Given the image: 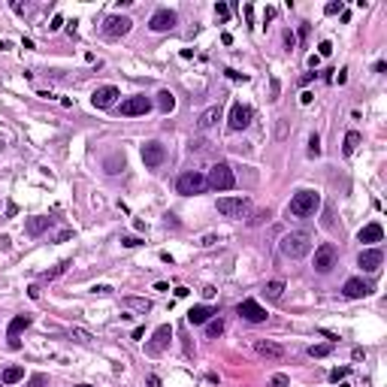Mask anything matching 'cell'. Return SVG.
I'll list each match as a JSON object with an SVG mask.
<instances>
[{"instance_id": "cell-12", "label": "cell", "mask_w": 387, "mask_h": 387, "mask_svg": "<svg viewBox=\"0 0 387 387\" xmlns=\"http://www.w3.org/2000/svg\"><path fill=\"white\" fill-rule=\"evenodd\" d=\"M167 161V148L161 145V143H145L143 145V164L148 167V169H157Z\"/></svg>"}, {"instance_id": "cell-45", "label": "cell", "mask_w": 387, "mask_h": 387, "mask_svg": "<svg viewBox=\"0 0 387 387\" xmlns=\"http://www.w3.org/2000/svg\"><path fill=\"white\" fill-rule=\"evenodd\" d=\"M285 43H288V48H293V46H296V37H293L290 30H285Z\"/></svg>"}, {"instance_id": "cell-24", "label": "cell", "mask_w": 387, "mask_h": 387, "mask_svg": "<svg viewBox=\"0 0 387 387\" xmlns=\"http://www.w3.org/2000/svg\"><path fill=\"white\" fill-rule=\"evenodd\" d=\"M48 224H51V218L37 215V218H30V221H27V233H30V236H40V233L48 230Z\"/></svg>"}, {"instance_id": "cell-46", "label": "cell", "mask_w": 387, "mask_h": 387, "mask_svg": "<svg viewBox=\"0 0 387 387\" xmlns=\"http://www.w3.org/2000/svg\"><path fill=\"white\" fill-rule=\"evenodd\" d=\"M91 290H94V293H112V288H109V285H94Z\"/></svg>"}, {"instance_id": "cell-4", "label": "cell", "mask_w": 387, "mask_h": 387, "mask_svg": "<svg viewBox=\"0 0 387 387\" xmlns=\"http://www.w3.org/2000/svg\"><path fill=\"white\" fill-rule=\"evenodd\" d=\"M206 182H209V188L212 191H230L233 185H236V175H233V169H230V164H224V161H218L212 169H209V175H206Z\"/></svg>"}, {"instance_id": "cell-49", "label": "cell", "mask_w": 387, "mask_h": 387, "mask_svg": "<svg viewBox=\"0 0 387 387\" xmlns=\"http://www.w3.org/2000/svg\"><path fill=\"white\" fill-rule=\"evenodd\" d=\"M215 293H218V290H215L212 285H206V288H203V296H206V300H212V296H215Z\"/></svg>"}, {"instance_id": "cell-2", "label": "cell", "mask_w": 387, "mask_h": 387, "mask_svg": "<svg viewBox=\"0 0 387 387\" xmlns=\"http://www.w3.org/2000/svg\"><path fill=\"white\" fill-rule=\"evenodd\" d=\"M318 209H321V194L318 191H296L290 197L288 215H293V218H312Z\"/></svg>"}, {"instance_id": "cell-15", "label": "cell", "mask_w": 387, "mask_h": 387, "mask_svg": "<svg viewBox=\"0 0 387 387\" xmlns=\"http://www.w3.org/2000/svg\"><path fill=\"white\" fill-rule=\"evenodd\" d=\"M148 27H151L154 33L172 30V27H175V12H172V9H157L151 19H148Z\"/></svg>"}, {"instance_id": "cell-14", "label": "cell", "mask_w": 387, "mask_h": 387, "mask_svg": "<svg viewBox=\"0 0 387 387\" xmlns=\"http://www.w3.org/2000/svg\"><path fill=\"white\" fill-rule=\"evenodd\" d=\"M251 106H242V103H233L230 106V130H245L251 124Z\"/></svg>"}, {"instance_id": "cell-23", "label": "cell", "mask_w": 387, "mask_h": 387, "mask_svg": "<svg viewBox=\"0 0 387 387\" xmlns=\"http://www.w3.org/2000/svg\"><path fill=\"white\" fill-rule=\"evenodd\" d=\"M121 303H124L127 309H133V312H151V300H145V296H124V300H121Z\"/></svg>"}, {"instance_id": "cell-13", "label": "cell", "mask_w": 387, "mask_h": 387, "mask_svg": "<svg viewBox=\"0 0 387 387\" xmlns=\"http://www.w3.org/2000/svg\"><path fill=\"white\" fill-rule=\"evenodd\" d=\"M372 290H375L372 281H363V278H348L345 288H342V293L348 296V300H363V296H369Z\"/></svg>"}, {"instance_id": "cell-41", "label": "cell", "mask_w": 387, "mask_h": 387, "mask_svg": "<svg viewBox=\"0 0 387 387\" xmlns=\"http://www.w3.org/2000/svg\"><path fill=\"white\" fill-rule=\"evenodd\" d=\"M215 242H218V236H215V233H209V236H203V239H200L203 248H209V245H215Z\"/></svg>"}, {"instance_id": "cell-22", "label": "cell", "mask_w": 387, "mask_h": 387, "mask_svg": "<svg viewBox=\"0 0 387 387\" xmlns=\"http://www.w3.org/2000/svg\"><path fill=\"white\" fill-rule=\"evenodd\" d=\"M281 293H285V281L281 278H272V281L263 285V296H266V300H281Z\"/></svg>"}, {"instance_id": "cell-55", "label": "cell", "mask_w": 387, "mask_h": 387, "mask_svg": "<svg viewBox=\"0 0 387 387\" xmlns=\"http://www.w3.org/2000/svg\"><path fill=\"white\" fill-rule=\"evenodd\" d=\"M309 30H312L309 24H300V40H306V37H309Z\"/></svg>"}, {"instance_id": "cell-32", "label": "cell", "mask_w": 387, "mask_h": 387, "mask_svg": "<svg viewBox=\"0 0 387 387\" xmlns=\"http://www.w3.org/2000/svg\"><path fill=\"white\" fill-rule=\"evenodd\" d=\"M309 157H321V139H318V133H312L309 136Z\"/></svg>"}, {"instance_id": "cell-57", "label": "cell", "mask_w": 387, "mask_h": 387, "mask_svg": "<svg viewBox=\"0 0 387 387\" xmlns=\"http://www.w3.org/2000/svg\"><path fill=\"white\" fill-rule=\"evenodd\" d=\"M314 76H318V73H306V76H303V79H300V85H309V82H312V79H314Z\"/></svg>"}, {"instance_id": "cell-35", "label": "cell", "mask_w": 387, "mask_h": 387, "mask_svg": "<svg viewBox=\"0 0 387 387\" xmlns=\"http://www.w3.org/2000/svg\"><path fill=\"white\" fill-rule=\"evenodd\" d=\"M288 384H290V378H288L285 372H278V375L269 378V387H288Z\"/></svg>"}, {"instance_id": "cell-48", "label": "cell", "mask_w": 387, "mask_h": 387, "mask_svg": "<svg viewBox=\"0 0 387 387\" xmlns=\"http://www.w3.org/2000/svg\"><path fill=\"white\" fill-rule=\"evenodd\" d=\"M312 100H314V94H312V91H303V97H300V103H303V106H309Z\"/></svg>"}, {"instance_id": "cell-36", "label": "cell", "mask_w": 387, "mask_h": 387, "mask_svg": "<svg viewBox=\"0 0 387 387\" xmlns=\"http://www.w3.org/2000/svg\"><path fill=\"white\" fill-rule=\"evenodd\" d=\"M345 378H348V366L333 369V372H330V381H333V384H339V381H345Z\"/></svg>"}, {"instance_id": "cell-54", "label": "cell", "mask_w": 387, "mask_h": 387, "mask_svg": "<svg viewBox=\"0 0 387 387\" xmlns=\"http://www.w3.org/2000/svg\"><path fill=\"white\" fill-rule=\"evenodd\" d=\"M154 290H161V293H167V290H169V285H167V281H157V285H154Z\"/></svg>"}, {"instance_id": "cell-59", "label": "cell", "mask_w": 387, "mask_h": 387, "mask_svg": "<svg viewBox=\"0 0 387 387\" xmlns=\"http://www.w3.org/2000/svg\"><path fill=\"white\" fill-rule=\"evenodd\" d=\"M76 387H91V384H76Z\"/></svg>"}, {"instance_id": "cell-9", "label": "cell", "mask_w": 387, "mask_h": 387, "mask_svg": "<svg viewBox=\"0 0 387 387\" xmlns=\"http://www.w3.org/2000/svg\"><path fill=\"white\" fill-rule=\"evenodd\" d=\"M169 339H172V327H169V324H161V327L154 330L151 342L145 345V354H151V357L164 354V351H167V345H169Z\"/></svg>"}, {"instance_id": "cell-21", "label": "cell", "mask_w": 387, "mask_h": 387, "mask_svg": "<svg viewBox=\"0 0 387 387\" xmlns=\"http://www.w3.org/2000/svg\"><path fill=\"white\" fill-rule=\"evenodd\" d=\"M221 121V106H209L203 115H200V121H197V127L200 130H209V127H215Z\"/></svg>"}, {"instance_id": "cell-11", "label": "cell", "mask_w": 387, "mask_h": 387, "mask_svg": "<svg viewBox=\"0 0 387 387\" xmlns=\"http://www.w3.org/2000/svg\"><path fill=\"white\" fill-rule=\"evenodd\" d=\"M381 263H384V251H381V248H363L360 257H357V266H360L363 272H378Z\"/></svg>"}, {"instance_id": "cell-1", "label": "cell", "mask_w": 387, "mask_h": 387, "mask_svg": "<svg viewBox=\"0 0 387 387\" xmlns=\"http://www.w3.org/2000/svg\"><path fill=\"white\" fill-rule=\"evenodd\" d=\"M312 245H314V236H312L309 230H290V233L281 236L278 248H281V254H285V257L300 260V257H306V254L312 251Z\"/></svg>"}, {"instance_id": "cell-60", "label": "cell", "mask_w": 387, "mask_h": 387, "mask_svg": "<svg viewBox=\"0 0 387 387\" xmlns=\"http://www.w3.org/2000/svg\"><path fill=\"white\" fill-rule=\"evenodd\" d=\"M0 387H3V381H0Z\"/></svg>"}, {"instance_id": "cell-34", "label": "cell", "mask_w": 387, "mask_h": 387, "mask_svg": "<svg viewBox=\"0 0 387 387\" xmlns=\"http://www.w3.org/2000/svg\"><path fill=\"white\" fill-rule=\"evenodd\" d=\"M121 245H124V248H139V245H145V239H139V236H121Z\"/></svg>"}, {"instance_id": "cell-44", "label": "cell", "mask_w": 387, "mask_h": 387, "mask_svg": "<svg viewBox=\"0 0 387 387\" xmlns=\"http://www.w3.org/2000/svg\"><path fill=\"white\" fill-rule=\"evenodd\" d=\"M61 24H64V19H61V15H55V19H51V24H48V30H61Z\"/></svg>"}, {"instance_id": "cell-16", "label": "cell", "mask_w": 387, "mask_h": 387, "mask_svg": "<svg viewBox=\"0 0 387 387\" xmlns=\"http://www.w3.org/2000/svg\"><path fill=\"white\" fill-rule=\"evenodd\" d=\"M115 97H121L118 88L115 85H103V88H97V91L91 94V103H94L97 109H109L112 103H115Z\"/></svg>"}, {"instance_id": "cell-40", "label": "cell", "mask_w": 387, "mask_h": 387, "mask_svg": "<svg viewBox=\"0 0 387 387\" xmlns=\"http://www.w3.org/2000/svg\"><path fill=\"white\" fill-rule=\"evenodd\" d=\"M215 15H218V19H227V15H230V6L218 0V3H215Z\"/></svg>"}, {"instance_id": "cell-19", "label": "cell", "mask_w": 387, "mask_h": 387, "mask_svg": "<svg viewBox=\"0 0 387 387\" xmlns=\"http://www.w3.org/2000/svg\"><path fill=\"white\" fill-rule=\"evenodd\" d=\"M212 314H218L212 306H194L191 312H188V324H209V318Z\"/></svg>"}, {"instance_id": "cell-17", "label": "cell", "mask_w": 387, "mask_h": 387, "mask_svg": "<svg viewBox=\"0 0 387 387\" xmlns=\"http://www.w3.org/2000/svg\"><path fill=\"white\" fill-rule=\"evenodd\" d=\"M254 351H257L263 360H285V354H288V351L281 348V345L266 342V339H257V342H254Z\"/></svg>"}, {"instance_id": "cell-7", "label": "cell", "mask_w": 387, "mask_h": 387, "mask_svg": "<svg viewBox=\"0 0 387 387\" xmlns=\"http://www.w3.org/2000/svg\"><path fill=\"white\" fill-rule=\"evenodd\" d=\"M151 106H154V103H151L145 94H133V97H127V100L118 106V112H121V115H127V118H133V115H145V112H151Z\"/></svg>"}, {"instance_id": "cell-42", "label": "cell", "mask_w": 387, "mask_h": 387, "mask_svg": "<svg viewBox=\"0 0 387 387\" xmlns=\"http://www.w3.org/2000/svg\"><path fill=\"white\" fill-rule=\"evenodd\" d=\"M263 218H269V212H257V215H254L248 224H251V227H257V224H263Z\"/></svg>"}, {"instance_id": "cell-25", "label": "cell", "mask_w": 387, "mask_h": 387, "mask_svg": "<svg viewBox=\"0 0 387 387\" xmlns=\"http://www.w3.org/2000/svg\"><path fill=\"white\" fill-rule=\"evenodd\" d=\"M22 378H24V369L22 366H6L3 375H0V381H3V384H19Z\"/></svg>"}, {"instance_id": "cell-26", "label": "cell", "mask_w": 387, "mask_h": 387, "mask_svg": "<svg viewBox=\"0 0 387 387\" xmlns=\"http://www.w3.org/2000/svg\"><path fill=\"white\" fill-rule=\"evenodd\" d=\"M157 106H161V112H172L175 109V94L164 88V91L157 94Z\"/></svg>"}, {"instance_id": "cell-18", "label": "cell", "mask_w": 387, "mask_h": 387, "mask_svg": "<svg viewBox=\"0 0 387 387\" xmlns=\"http://www.w3.org/2000/svg\"><path fill=\"white\" fill-rule=\"evenodd\" d=\"M381 239H384V227H381L378 221L366 224L363 230L357 233V242H363V245H372V242H381Z\"/></svg>"}, {"instance_id": "cell-5", "label": "cell", "mask_w": 387, "mask_h": 387, "mask_svg": "<svg viewBox=\"0 0 387 387\" xmlns=\"http://www.w3.org/2000/svg\"><path fill=\"white\" fill-rule=\"evenodd\" d=\"M248 209H251V200L242 197V194H236V197H221L218 200V212L224 218H245V215H248Z\"/></svg>"}, {"instance_id": "cell-6", "label": "cell", "mask_w": 387, "mask_h": 387, "mask_svg": "<svg viewBox=\"0 0 387 387\" xmlns=\"http://www.w3.org/2000/svg\"><path fill=\"white\" fill-rule=\"evenodd\" d=\"M336 260H339V251H336L333 242L318 245V248H314V272H330L336 266Z\"/></svg>"}, {"instance_id": "cell-51", "label": "cell", "mask_w": 387, "mask_h": 387, "mask_svg": "<svg viewBox=\"0 0 387 387\" xmlns=\"http://www.w3.org/2000/svg\"><path fill=\"white\" fill-rule=\"evenodd\" d=\"M27 296H30V300H40V288H37V285L27 288Z\"/></svg>"}, {"instance_id": "cell-31", "label": "cell", "mask_w": 387, "mask_h": 387, "mask_svg": "<svg viewBox=\"0 0 387 387\" xmlns=\"http://www.w3.org/2000/svg\"><path fill=\"white\" fill-rule=\"evenodd\" d=\"M70 336H73V339H79L82 345H94V336H91L88 330H82V327H73V330H70Z\"/></svg>"}, {"instance_id": "cell-3", "label": "cell", "mask_w": 387, "mask_h": 387, "mask_svg": "<svg viewBox=\"0 0 387 387\" xmlns=\"http://www.w3.org/2000/svg\"><path fill=\"white\" fill-rule=\"evenodd\" d=\"M206 188H209L206 175H203V172H197V169H188V172H182L179 179H175V191H179L182 197H194V194H203Z\"/></svg>"}, {"instance_id": "cell-8", "label": "cell", "mask_w": 387, "mask_h": 387, "mask_svg": "<svg viewBox=\"0 0 387 387\" xmlns=\"http://www.w3.org/2000/svg\"><path fill=\"white\" fill-rule=\"evenodd\" d=\"M236 314H239V318H245L248 324H263V321L269 318L266 309H263L257 300H242V303L236 306Z\"/></svg>"}, {"instance_id": "cell-39", "label": "cell", "mask_w": 387, "mask_h": 387, "mask_svg": "<svg viewBox=\"0 0 387 387\" xmlns=\"http://www.w3.org/2000/svg\"><path fill=\"white\" fill-rule=\"evenodd\" d=\"M278 94H281V82L269 79V100H278Z\"/></svg>"}, {"instance_id": "cell-38", "label": "cell", "mask_w": 387, "mask_h": 387, "mask_svg": "<svg viewBox=\"0 0 387 387\" xmlns=\"http://www.w3.org/2000/svg\"><path fill=\"white\" fill-rule=\"evenodd\" d=\"M333 55V43L330 40H324L321 46H318V58H330Z\"/></svg>"}, {"instance_id": "cell-58", "label": "cell", "mask_w": 387, "mask_h": 387, "mask_svg": "<svg viewBox=\"0 0 387 387\" xmlns=\"http://www.w3.org/2000/svg\"><path fill=\"white\" fill-rule=\"evenodd\" d=\"M3 48H9V43H6V40H0V51H3Z\"/></svg>"}, {"instance_id": "cell-29", "label": "cell", "mask_w": 387, "mask_h": 387, "mask_svg": "<svg viewBox=\"0 0 387 387\" xmlns=\"http://www.w3.org/2000/svg\"><path fill=\"white\" fill-rule=\"evenodd\" d=\"M70 266H73V260H61L55 269H46V272H43V281H55V278H58V275H64Z\"/></svg>"}, {"instance_id": "cell-33", "label": "cell", "mask_w": 387, "mask_h": 387, "mask_svg": "<svg viewBox=\"0 0 387 387\" xmlns=\"http://www.w3.org/2000/svg\"><path fill=\"white\" fill-rule=\"evenodd\" d=\"M118 169H124V157H121V154H112L109 161H106V172H118Z\"/></svg>"}, {"instance_id": "cell-30", "label": "cell", "mask_w": 387, "mask_h": 387, "mask_svg": "<svg viewBox=\"0 0 387 387\" xmlns=\"http://www.w3.org/2000/svg\"><path fill=\"white\" fill-rule=\"evenodd\" d=\"M221 333H224V321H221V318H215V321L206 324V336H209V339H218Z\"/></svg>"}, {"instance_id": "cell-53", "label": "cell", "mask_w": 387, "mask_h": 387, "mask_svg": "<svg viewBox=\"0 0 387 387\" xmlns=\"http://www.w3.org/2000/svg\"><path fill=\"white\" fill-rule=\"evenodd\" d=\"M285 133H288V124H285V121H278V139H285Z\"/></svg>"}, {"instance_id": "cell-20", "label": "cell", "mask_w": 387, "mask_h": 387, "mask_svg": "<svg viewBox=\"0 0 387 387\" xmlns=\"http://www.w3.org/2000/svg\"><path fill=\"white\" fill-rule=\"evenodd\" d=\"M27 327H30V314H15V318L9 321V327H6V336L19 339V333H24Z\"/></svg>"}, {"instance_id": "cell-10", "label": "cell", "mask_w": 387, "mask_h": 387, "mask_svg": "<svg viewBox=\"0 0 387 387\" xmlns=\"http://www.w3.org/2000/svg\"><path fill=\"white\" fill-rule=\"evenodd\" d=\"M130 27H133V22L127 19V15H109V19L103 22V33H106V37H112V40L130 33Z\"/></svg>"}, {"instance_id": "cell-52", "label": "cell", "mask_w": 387, "mask_h": 387, "mask_svg": "<svg viewBox=\"0 0 387 387\" xmlns=\"http://www.w3.org/2000/svg\"><path fill=\"white\" fill-rule=\"evenodd\" d=\"M336 82H339V85H345V82H348V70H339V76H336Z\"/></svg>"}, {"instance_id": "cell-28", "label": "cell", "mask_w": 387, "mask_h": 387, "mask_svg": "<svg viewBox=\"0 0 387 387\" xmlns=\"http://www.w3.org/2000/svg\"><path fill=\"white\" fill-rule=\"evenodd\" d=\"M330 354H333V342L312 345V348H309V357H312V360H324V357H330Z\"/></svg>"}, {"instance_id": "cell-56", "label": "cell", "mask_w": 387, "mask_h": 387, "mask_svg": "<svg viewBox=\"0 0 387 387\" xmlns=\"http://www.w3.org/2000/svg\"><path fill=\"white\" fill-rule=\"evenodd\" d=\"M70 236H73V230H61V233H58V242H64V239H70Z\"/></svg>"}, {"instance_id": "cell-50", "label": "cell", "mask_w": 387, "mask_h": 387, "mask_svg": "<svg viewBox=\"0 0 387 387\" xmlns=\"http://www.w3.org/2000/svg\"><path fill=\"white\" fill-rule=\"evenodd\" d=\"M318 64H321V58H318V55H309V67H312V73L318 70Z\"/></svg>"}, {"instance_id": "cell-47", "label": "cell", "mask_w": 387, "mask_h": 387, "mask_svg": "<svg viewBox=\"0 0 387 387\" xmlns=\"http://www.w3.org/2000/svg\"><path fill=\"white\" fill-rule=\"evenodd\" d=\"M145 384H148V387H164V384H161V378H157V375H148V378H145Z\"/></svg>"}, {"instance_id": "cell-37", "label": "cell", "mask_w": 387, "mask_h": 387, "mask_svg": "<svg viewBox=\"0 0 387 387\" xmlns=\"http://www.w3.org/2000/svg\"><path fill=\"white\" fill-rule=\"evenodd\" d=\"M324 12H327V15H336V12H345V6H342V0H330V3L324 6Z\"/></svg>"}, {"instance_id": "cell-43", "label": "cell", "mask_w": 387, "mask_h": 387, "mask_svg": "<svg viewBox=\"0 0 387 387\" xmlns=\"http://www.w3.org/2000/svg\"><path fill=\"white\" fill-rule=\"evenodd\" d=\"M227 76H230V79H233V82H239V79H242V82H245V79H248V76H245V73H236V70H227Z\"/></svg>"}, {"instance_id": "cell-27", "label": "cell", "mask_w": 387, "mask_h": 387, "mask_svg": "<svg viewBox=\"0 0 387 387\" xmlns=\"http://www.w3.org/2000/svg\"><path fill=\"white\" fill-rule=\"evenodd\" d=\"M357 145H360V133H357V130H348V133H345V145H342V151L351 157V154L357 151Z\"/></svg>"}]
</instances>
